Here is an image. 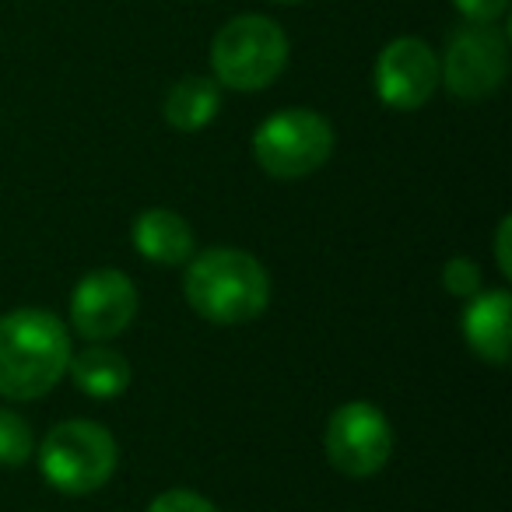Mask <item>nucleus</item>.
<instances>
[{"label": "nucleus", "mask_w": 512, "mask_h": 512, "mask_svg": "<svg viewBox=\"0 0 512 512\" xmlns=\"http://www.w3.org/2000/svg\"><path fill=\"white\" fill-rule=\"evenodd\" d=\"M509 316L512 299L505 288H488V292L470 295V306L463 313V337L470 351L491 365L509 362Z\"/></svg>", "instance_id": "obj_10"}, {"label": "nucleus", "mask_w": 512, "mask_h": 512, "mask_svg": "<svg viewBox=\"0 0 512 512\" xmlns=\"http://www.w3.org/2000/svg\"><path fill=\"white\" fill-rule=\"evenodd\" d=\"M442 285H446V292L456 295V299H470V295L481 292V271H477V264L470 256H453V260H446V267H442Z\"/></svg>", "instance_id": "obj_15"}, {"label": "nucleus", "mask_w": 512, "mask_h": 512, "mask_svg": "<svg viewBox=\"0 0 512 512\" xmlns=\"http://www.w3.org/2000/svg\"><path fill=\"white\" fill-rule=\"evenodd\" d=\"M71 337L50 309H15L0 316V397L36 400L64 379Z\"/></svg>", "instance_id": "obj_2"}, {"label": "nucleus", "mask_w": 512, "mask_h": 512, "mask_svg": "<svg viewBox=\"0 0 512 512\" xmlns=\"http://www.w3.org/2000/svg\"><path fill=\"white\" fill-rule=\"evenodd\" d=\"M453 4L474 25H495L505 15V8H509V0H453Z\"/></svg>", "instance_id": "obj_17"}, {"label": "nucleus", "mask_w": 512, "mask_h": 512, "mask_svg": "<svg viewBox=\"0 0 512 512\" xmlns=\"http://www.w3.org/2000/svg\"><path fill=\"white\" fill-rule=\"evenodd\" d=\"M393 453V428L369 400L341 404L327 421V460L344 477H372Z\"/></svg>", "instance_id": "obj_6"}, {"label": "nucleus", "mask_w": 512, "mask_h": 512, "mask_svg": "<svg viewBox=\"0 0 512 512\" xmlns=\"http://www.w3.org/2000/svg\"><path fill=\"white\" fill-rule=\"evenodd\" d=\"M221 109V88L218 81L200 78V74H190V78L176 81L165 95V123L172 130H183V134H197L207 123L218 116Z\"/></svg>", "instance_id": "obj_13"}, {"label": "nucleus", "mask_w": 512, "mask_h": 512, "mask_svg": "<svg viewBox=\"0 0 512 512\" xmlns=\"http://www.w3.org/2000/svg\"><path fill=\"white\" fill-rule=\"evenodd\" d=\"M134 246L151 264L179 267L193 256V228L186 225L183 214L165 211V207H151V211L137 214Z\"/></svg>", "instance_id": "obj_11"}, {"label": "nucleus", "mask_w": 512, "mask_h": 512, "mask_svg": "<svg viewBox=\"0 0 512 512\" xmlns=\"http://www.w3.org/2000/svg\"><path fill=\"white\" fill-rule=\"evenodd\" d=\"M183 292L190 309L214 327H239L264 313L271 302V278L246 249L214 246L186 260Z\"/></svg>", "instance_id": "obj_1"}, {"label": "nucleus", "mask_w": 512, "mask_h": 512, "mask_svg": "<svg viewBox=\"0 0 512 512\" xmlns=\"http://www.w3.org/2000/svg\"><path fill=\"white\" fill-rule=\"evenodd\" d=\"M509 71V46L495 25H474L460 29L446 46V60L439 64V81H446L449 95L463 102L488 99L498 92Z\"/></svg>", "instance_id": "obj_7"}, {"label": "nucleus", "mask_w": 512, "mask_h": 512, "mask_svg": "<svg viewBox=\"0 0 512 512\" xmlns=\"http://www.w3.org/2000/svg\"><path fill=\"white\" fill-rule=\"evenodd\" d=\"M120 449L99 421H60L39 442V470L64 495H92L116 474Z\"/></svg>", "instance_id": "obj_3"}, {"label": "nucleus", "mask_w": 512, "mask_h": 512, "mask_svg": "<svg viewBox=\"0 0 512 512\" xmlns=\"http://www.w3.org/2000/svg\"><path fill=\"white\" fill-rule=\"evenodd\" d=\"M148 512H218L204 495L190 488H169L148 505Z\"/></svg>", "instance_id": "obj_16"}, {"label": "nucleus", "mask_w": 512, "mask_h": 512, "mask_svg": "<svg viewBox=\"0 0 512 512\" xmlns=\"http://www.w3.org/2000/svg\"><path fill=\"white\" fill-rule=\"evenodd\" d=\"M439 88V60L432 46L414 36L393 39L376 60V92L390 109L414 113Z\"/></svg>", "instance_id": "obj_9"}, {"label": "nucleus", "mask_w": 512, "mask_h": 512, "mask_svg": "<svg viewBox=\"0 0 512 512\" xmlns=\"http://www.w3.org/2000/svg\"><path fill=\"white\" fill-rule=\"evenodd\" d=\"M334 155V127L313 109L267 116L253 134L256 165L274 179H306Z\"/></svg>", "instance_id": "obj_5"}, {"label": "nucleus", "mask_w": 512, "mask_h": 512, "mask_svg": "<svg viewBox=\"0 0 512 512\" xmlns=\"http://www.w3.org/2000/svg\"><path fill=\"white\" fill-rule=\"evenodd\" d=\"M288 64V36L264 15H239L214 36L211 67L218 85L232 92H260L274 85Z\"/></svg>", "instance_id": "obj_4"}, {"label": "nucleus", "mask_w": 512, "mask_h": 512, "mask_svg": "<svg viewBox=\"0 0 512 512\" xmlns=\"http://www.w3.org/2000/svg\"><path fill=\"white\" fill-rule=\"evenodd\" d=\"M509 239H512V221H509V218H502V221H498V232H495V260H498V271H502L505 278L512 274Z\"/></svg>", "instance_id": "obj_18"}, {"label": "nucleus", "mask_w": 512, "mask_h": 512, "mask_svg": "<svg viewBox=\"0 0 512 512\" xmlns=\"http://www.w3.org/2000/svg\"><path fill=\"white\" fill-rule=\"evenodd\" d=\"M67 372H71L74 386H78L85 397H95V400H113L130 386V362L120 351L106 348L102 341L85 348L81 355H71Z\"/></svg>", "instance_id": "obj_12"}, {"label": "nucleus", "mask_w": 512, "mask_h": 512, "mask_svg": "<svg viewBox=\"0 0 512 512\" xmlns=\"http://www.w3.org/2000/svg\"><path fill=\"white\" fill-rule=\"evenodd\" d=\"M278 4H302V0H278Z\"/></svg>", "instance_id": "obj_19"}, {"label": "nucleus", "mask_w": 512, "mask_h": 512, "mask_svg": "<svg viewBox=\"0 0 512 512\" xmlns=\"http://www.w3.org/2000/svg\"><path fill=\"white\" fill-rule=\"evenodd\" d=\"M137 288L123 271H92L71 295V323L85 341H113L134 323Z\"/></svg>", "instance_id": "obj_8"}, {"label": "nucleus", "mask_w": 512, "mask_h": 512, "mask_svg": "<svg viewBox=\"0 0 512 512\" xmlns=\"http://www.w3.org/2000/svg\"><path fill=\"white\" fill-rule=\"evenodd\" d=\"M32 449H36V439H32L29 421L18 411L0 407V467H22L29 463Z\"/></svg>", "instance_id": "obj_14"}]
</instances>
